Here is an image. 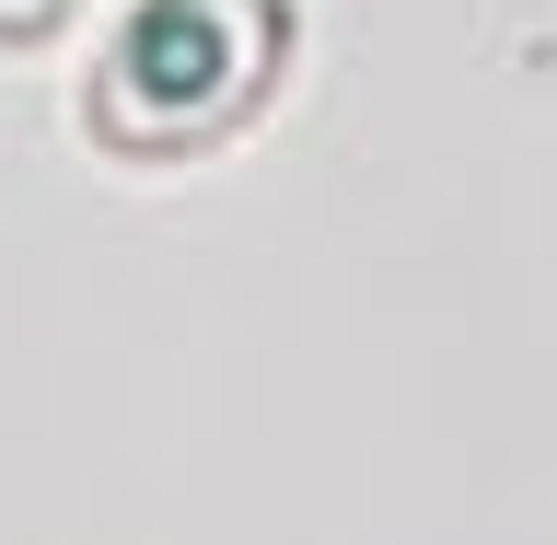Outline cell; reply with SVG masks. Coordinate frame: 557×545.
Instances as JSON below:
<instances>
[{
	"label": "cell",
	"instance_id": "cell-1",
	"mask_svg": "<svg viewBox=\"0 0 557 545\" xmlns=\"http://www.w3.org/2000/svg\"><path fill=\"white\" fill-rule=\"evenodd\" d=\"M290 82V0H139L94 59L82 128L116 163H186L268 116Z\"/></svg>",
	"mask_w": 557,
	"mask_h": 545
},
{
	"label": "cell",
	"instance_id": "cell-2",
	"mask_svg": "<svg viewBox=\"0 0 557 545\" xmlns=\"http://www.w3.org/2000/svg\"><path fill=\"white\" fill-rule=\"evenodd\" d=\"M70 24V0H0V47H47Z\"/></svg>",
	"mask_w": 557,
	"mask_h": 545
}]
</instances>
